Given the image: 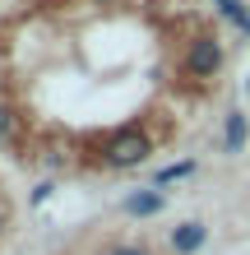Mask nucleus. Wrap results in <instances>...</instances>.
Masks as SVG:
<instances>
[{
    "label": "nucleus",
    "mask_w": 250,
    "mask_h": 255,
    "mask_svg": "<svg viewBox=\"0 0 250 255\" xmlns=\"http://www.w3.org/2000/svg\"><path fill=\"white\" fill-rule=\"evenodd\" d=\"M149 158V139H144L139 130H121V134H111V144H107V162L111 167H135V162Z\"/></svg>",
    "instance_id": "obj_1"
},
{
    "label": "nucleus",
    "mask_w": 250,
    "mask_h": 255,
    "mask_svg": "<svg viewBox=\"0 0 250 255\" xmlns=\"http://www.w3.org/2000/svg\"><path fill=\"white\" fill-rule=\"evenodd\" d=\"M5 134H9V112L0 107V139H5Z\"/></svg>",
    "instance_id": "obj_8"
},
{
    "label": "nucleus",
    "mask_w": 250,
    "mask_h": 255,
    "mask_svg": "<svg viewBox=\"0 0 250 255\" xmlns=\"http://www.w3.org/2000/svg\"><path fill=\"white\" fill-rule=\"evenodd\" d=\"M218 65H223V47H218V37L190 42V51H185V70H190V74L209 79V74H218Z\"/></svg>",
    "instance_id": "obj_2"
},
{
    "label": "nucleus",
    "mask_w": 250,
    "mask_h": 255,
    "mask_svg": "<svg viewBox=\"0 0 250 255\" xmlns=\"http://www.w3.org/2000/svg\"><path fill=\"white\" fill-rule=\"evenodd\" d=\"M246 93H250V79H246Z\"/></svg>",
    "instance_id": "obj_10"
},
{
    "label": "nucleus",
    "mask_w": 250,
    "mask_h": 255,
    "mask_svg": "<svg viewBox=\"0 0 250 255\" xmlns=\"http://www.w3.org/2000/svg\"><path fill=\"white\" fill-rule=\"evenodd\" d=\"M204 237H209L204 223H181V228H171V251L176 255H195L204 246Z\"/></svg>",
    "instance_id": "obj_3"
},
{
    "label": "nucleus",
    "mask_w": 250,
    "mask_h": 255,
    "mask_svg": "<svg viewBox=\"0 0 250 255\" xmlns=\"http://www.w3.org/2000/svg\"><path fill=\"white\" fill-rule=\"evenodd\" d=\"M218 9H223L227 19L241 28V33H250V14H246V5H241V0H218Z\"/></svg>",
    "instance_id": "obj_6"
},
{
    "label": "nucleus",
    "mask_w": 250,
    "mask_h": 255,
    "mask_svg": "<svg viewBox=\"0 0 250 255\" xmlns=\"http://www.w3.org/2000/svg\"><path fill=\"white\" fill-rule=\"evenodd\" d=\"M223 148H227V153H241V148H246V116H241V112H227V126H223Z\"/></svg>",
    "instance_id": "obj_5"
},
{
    "label": "nucleus",
    "mask_w": 250,
    "mask_h": 255,
    "mask_svg": "<svg viewBox=\"0 0 250 255\" xmlns=\"http://www.w3.org/2000/svg\"><path fill=\"white\" fill-rule=\"evenodd\" d=\"M190 172H195V162H171V167L158 172V186H171V181H181V176H190Z\"/></svg>",
    "instance_id": "obj_7"
},
{
    "label": "nucleus",
    "mask_w": 250,
    "mask_h": 255,
    "mask_svg": "<svg viewBox=\"0 0 250 255\" xmlns=\"http://www.w3.org/2000/svg\"><path fill=\"white\" fill-rule=\"evenodd\" d=\"M125 209H130L135 218H153L158 209H163V190H135V195L125 200Z\"/></svg>",
    "instance_id": "obj_4"
},
{
    "label": "nucleus",
    "mask_w": 250,
    "mask_h": 255,
    "mask_svg": "<svg viewBox=\"0 0 250 255\" xmlns=\"http://www.w3.org/2000/svg\"><path fill=\"white\" fill-rule=\"evenodd\" d=\"M111 255H144L139 246H121V251H111Z\"/></svg>",
    "instance_id": "obj_9"
}]
</instances>
